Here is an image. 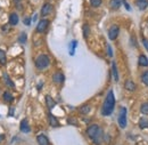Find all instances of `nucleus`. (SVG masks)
<instances>
[{"label": "nucleus", "mask_w": 148, "mask_h": 145, "mask_svg": "<svg viewBox=\"0 0 148 145\" xmlns=\"http://www.w3.org/2000/svg\"><path fill=\"white\" fill-rule=\"evenodd\" d=\"M26 39H27V37H26V33H25V32L21 33L19 37H18V41H19L21 43H25V42H26Z\"/></svg>", "instance_id": "nucleus-28"}, {"label": "nucleus", "mask_w": 148, "mask_h": 145, "mask_svg": "<svg viewBox=\"0 0 148 145\" xmlns=\"http://www.w3.org/2000/svg\"><path fill=\"white\" fill-rule=\"evenodd\" d=\"M117 122L120 125V127L122 129H124L127 127V109L121 106L119 110V118H117Z\"/></svg>", "instance_id": "nucleus-4"}, {"label": "nucleus", "mask_w": 148, "mask_h": 145, "mask_svg": "<svg viewBox=\"0 0 148 145\" xmlns=\"http://www.w3.org/2000/svg\"><path fill=\"white\" fill-rule=\"evenodd\" d=\"M122 2H123V0H111L109 1V7L112 9H119L121 7Z\"/></svg>", "instance_id": "nucleus-16"}, {"label": "nucleus", "mask_w": 148, "mask_h": 145, "mask_svg": "<svg viewBox=\"0 0 148 145\" xmlns=\"http://www.w3.org/2000/svg\"><path fill=\"white\" fill-rule=\"evenodd\" d=\"M87 134L89 138L97 145H100L104 140V132L98 125H91L87 129Z\"/></svg>", "instance_id": "nucleus-1"}, {"label": "nucleus", "mask_w": 148, "mask_h": 145, "mask_svg": "<svg viewBox=\"0 0 148 145\" xmlns=\"http://www.w3.org/2000/svg\"><path fill=\"white\" fill-rule=\"evenodd\" d=\"M19 129H21V132H22V133H25V134H27V133H30V132H31V128H30V126H29V121H27L26 119H24V120H22V121H21Z\"/></svg>", "instance_id": "nucleus-7"}, {"label": "nucleus", "mask_w": 148, "mask_h": 145, "mask_svg": "<svg viewBox=\"0 0 148 145\" xmlns=\"http://www.w3.org/2000/svg\"><path fill=\"white\" fill-rule=\"evenodd\" d=\"M90 112V106L89 105H83L80 108V113L81 114H87Z\"/></svg>", "instance_id": "nucleus-25"}, {"label": "nucleus", "mask_w": 148, "mask_h": 145, "mask_svg": "<svg viewBox=\"0 0 148 145\" xmlns=\"http://www.w3.org/2000/svg\"><path fill=\"white\" fill-rule=\"evenodd\" d=\"M138 63H139L140 66H148V58L145 55H140L139 59H138Z\"/></svg>", "instance_id": "nucleus-18"}, {"label": "nucleus", "mask_w": 148, "mask_h": 145, "mask_svg": "<svg viewBox=\"0 0 148 145\" xmlns=\"http://www.w3.org/2000/svg\"><path fill=\"white\" fill-rule=\"evenodd\" d=\"M3 78H5V80H6V85L7 86H9V87H15V84L10 80V78H9V76L7 74V73H3Z\"/></svg>", "instance_id": "nucleus-21"}, {"label": "nucleus", "mask_w": 148, "mask_h": 145, "mask_svg": "<svg viewBox=\"0 0 148 145\" xmlns=\"http://www.w3.org/2000/svg\"><path fill=\"white\" fill-rule=\"evenodd\" d=\"M65 80V77L62 72H56L54 76H53V81L55 84H63Z\"/></svg>", "instance_id": "nucleus-9"}, {"label": "nucleus", "mask_w": 148, "mask_h": 145, "mask_svg": "<svg viewBox=\"0 0 148 145\" xmlns=\"http://www.w3.org/2000/svg\"><path fill=\"white\" fill-rule=\"evenodd\" d=\"M112 74H113V78H114L115 82H117L119 81V73H117V67H116L115 62H112Z\"/></svg>", "instance_id": "nucleus-15"}, {"label": "nucleus", "mask_w": 148, "mask_h": 145, "mask_svg": "<svg viewBox=\"0 0 148 145\" xmlns=\"http://www.w3.org/2000/svg\"><path fill=\"white\" fill-rule=\"evenodd\" d=\"M10 110H9V116H13L14 114V108H9Z\"/></svg>", "instance_id": "nucleus-34"}, {"label": "nucleus", "mask_w": 148, "mask_h": 145, "mask_svg": "<svg viewBox=\"0 0 148 145\" xmlns=\"http://www.w3.org/2000/svg\"><path fill=\"white\" fill-rule=\"evenodd\" d=\"M140 112H141L143 114H145V116H148V102H145V103L141 104V106H140Z\"/></svg>", "instance_id": "nucleus-22"}, {"label": "nucleus", "mask_w": 148, "mask_h": 145, "mask_svg": "<svg viewBox=\"0 0 148 145\" xmlns=\"http://www.w3.org/2000/svg\"><path fill=\"white\" fill-rule=\"evenodd\" d=\"M6 61H7V58H6V53H5V50L0 49V64L5 65V64H6Z\"/></svg>", "instance_id": "nucleus-24"}, {"label": "nucleus", "mask_w": 148, "mask_h": 145, "mask_svg": "<svg viewBox=\"0 0 148 145\" xmlns=\"http://www.w3.org/2000/svg\"><path fill=\"white\" fill-rule=\"evenodd\" d=\"M35 66H37V69H39V70H43V69H46V67H48L49 66V64H50V58L46 55V54H41V55H39L37 58H35Z\"/></svg>", "instance_id": "nucleus-3"}, {"label": "nucleus", "mask_w": 148, "mask_h": 145, "mask_svg": "<svg viewBox=\"0 0 148 145\" xmlns=\"http://www.w3.org/2000/svg\"><path fill=\"white\" fill-rule=\"evenodd\" d=\"M143 45L146 48V50L148 51V39H143Z\"/></svg>", "instance_id": "nucleus-31"}, {"label": "nucleus", "mask_w": 148, "mask_h": 145, "mask_svg": "<svg viewBox=\"0 0 148 145\" xmlns=\"http://www.w3.org/2000/svg\"><path fill=\"white\" fill-rule=\"evenodd\" d=\"M3 100H5L6 102L10 103V102L14 101V97H13V95H11L9 92H5V93H3Z\"/></svg>", "instance_id": "nucleus-20"}, {"label": "nucleus", "mask_w": 148, "mask_h": 145, "mask_svg": "<svg viewBox=\"0 0 148 145\" xmlns=\"http://www.w3.org/2000/svg\"><path fill=\"white\" fill-rule=\"evenodd\" d=\"M138 126H139L140 129H146V128H148V119L141 118L139 120V122H138Z\"/></svg>", "instance_id": "nucleus-19"}, {"label": "nucleus", "mask_w": 148, "mask_h": 145, "mask_svg": "<svg viewBox=\"0 0 148 145\" xmlns=\"http://www.w3.org/2000/svg\"><path fill=\"white\" fill-rule=\"evenodd\" d=\"M48 26H49V21H48V19H41V21L38 23V25H37V31L40 32V33H41V32H45Z\"/></svg>", "instance_id": "nucleus-6"}, {"label": "nucleus", "mask_w": 148, "mask_h": 145, "mask_svg": "<svg viewBox=\"0 0 148 145\" xmlns=\"http://www.w3.org/2000/svg\"><path fill=\"white\" fill-rule=\"evenodd\" d=\"M76 45H77V41L76 40H73V41H71V43H70V55H74V51H75V48H76Z\"/></svg>", "instance_id": "nucleus-23"}, {"label": "nucleus", "mask_w": 148, "mask_h": 145, "mask_svg": "<svg viewBox=\"0 0 148 145\" xmlns=\"http://www.w3.org/2000/svg\"><path fill=\"white\" fill-rule=\"evenodd\" d=\"M123 3L125 5V8H127L128 10H130V9H131V8H130V6H129V3H128V2L125 1V0H123Z\"/></svg>", "instance_id": "nucleus-33"}, {"label": "nucleus", "mask_w": 148, "mask_h": 145, "mask_svg": "<svg viewBox=\"0 0 148 145\" xmlns=\"http://www.w3.org/2000/svg\"><path fill=\"white\" fill-rule=\"evenodd\" d=\"M119 33H120V27H119V25L114 24V25H112V26L109 27V30H108V38H109L111 40H115V39L119 37Z\"/></svg>", "instance_id": "nucleus-5"}, {"label": "nucleus", "mask_w": 148, "mask_h": 145, "mask_svg": "<svg viewBox=\"0 0 148 145\" xmlns=\"http://www.w3.org/2000/svg\"><path fill=\"white\" fill-rule=\"evenodd\" d=\"M141 81H143V84H144L145 86L148 87V71L143 73V76H141Z\"/></svg>", "instance_id": "nucleus-26"}, {"label": "nucleus", "mask_w": 148, "mask_h": 145, "mask_svg": "<svg viewBox=\"0 0 148 145\" xmlns=\"http://www.w3.org/2000/svg\"><path fill=\"white\" fill-rule=\"evenodd\" d=\"M46 104H47V106H48L49 110H51V109H54V108L56 106V102H55V101L51 98V96H49V95L46 96Z\"/></svg>", "instance_id": "nucleus-13"}, {"label": "nucleus", "mask_w": 148, "mask_h": 145, "mask_svg": "<svg viewBox=\"0 0 148 145\" xmlns=\"http://www.w3.org/2000/svg\"><path fill=\"white\" fill-rule=\"evenodd\" d=\"M124 88L129 92H135L136 90V85L132 80H127L125 84H124Z\"/></svg>", "instance_id": "nucleus-12"}, {"label": "nucleus", "mask_w": 148, "mask_h": 145, "mask_svg": "<svg viewBox=\"0 0 148 145\" xmlns=\"http://www.w3.org/2000/svg\"><path fill=\"white\" fill-rule=\"evenodd\" d=\"M18 23V15L16 13H11L9 15V24L10 25H17Z\"/></svg>", "instance_id": "nucleus-14"}, {"label": "nucleus", "mask_w": 148, "mask_h": 145, "mask_svg": "<svg viewBox=\"0 0 148 145\" xmlns=\"http://www.w3.org/2000/svg\"><path fill=\"white\" fill-rule=\"evenodd\" d=\"M51 10H53V5H50V3H45V5L42 6V8H41V16H47V15H49V14L51 13Z\"/></svg>", "instance_id": "nucleus-10"}, {"label": "nucleus", "mask_w": 148, "mask_h": 145, "mask_svg": "<svg viewBox=\"0 0 148 145\" xmlns=\"http://www.w3.org/2000/svg\"><path fill=\"white\" fill-rule=\"evenodd\" d=\"M89 33H90V27H89L88 24H84V25H83V37H84V38H88Z\"/></svg>", "instance_id": "nucleus-27"}, {"label": "nucleus", "mask_w": 148, "mask_h": 145, "mask_svg": "<svg viewBox=\"0 0 148 145\" xmlns=\"http://www.w3.org/2000/svg\"><path fill=\"white\" fill-rule=\"evenodd\" d=\"M48 120H49V125H50L53 128H57V127H59V122H58L57 118H56L54 114L49 113V114H48Z\"/></svg>", "instance_id": "nucleus-11"}, {"label": "nucleus", "mask_w": 148, "mask_h": 145, "mask_svg": "<svg viewBox=\"0 0 148 145\" xmlns=\"http://www.w3.org/2000/svg\"><path fill=\"white\" fill-rule=\"evenodd\" d=\"M137 7L140 9V10H144V9H146L148 6V1L147 0H137Z\"/></svg>", "instance_id": "nucleus-17"}, {"label": "nucleus", "mask_w": 148, "mask_h": 145, "mask_svg": "<svg viewBox=\"0 0 148 145\" xmlns=\"http://www.w3.org/2000/svg\"><path fill=\"white\" fill-rule=\"evenodd\" d=\"M107 55H108L109 57H112V56H113V50H112L111 45H107Z\"/></svg>", "instance_id": "nucleus-30"}, {"label": "nucleus", "mask_w": 148, "mask_h": 145, "mask_svg": "<svg viewBox=\"0 0 148 145\" xmlns=\"http://www.w3.org/2000/svg\"><path fill=\"white\" fill-rule=\"evenodd\" d=\"M24 24H26V25H30L31 24V17H26V18H24Z\"/></svg>", "instance_id": "nucleus-32"}, {"label": "nucleus", "mask_w": 148, "mask_h": 145, "mask_svg": "<svg viewBox=\"0 0 148 145\" xmlns=\"http://www.w3.org/2000/svg\"><path fill=\"white\" fill-rule=\"evenodd\" d=\"M115 108V95L113 90H109L106 95V98L104 101L103 108H101V114L103 116H111Z\"/></svg>", "instance_id": "nucleus-2"}, {"label": "nucleus", "mask_w": 148, "mask_h": 145, "mask_svg": "<svg viewBox=\"0 0 148 145\" xmlns=\"http://www.w3.org/2000/svg\"><path fill=\"white\" fill-rule=\"evenodd\" d=\"M90 3L92 7H99L101 5V0H90Z\"/></svg>", "instance_id": "nucleus-29"}, {"label": "nucleus", "mask_w": 148, "mask_h": 145, "mask_svg": "<svg viewBox=\"0 0 148 145\" xmlns=\"http://www.w3.org/2000/svg\"><path fill=\"white\" fill-rule=\"evenodd\" d=\"M37 142H38V144L39 145H50L48 137H47L45 134L38 135V136H37Z\"/></svg>", "instance_id": "nucleus-8"}]
</instances>
